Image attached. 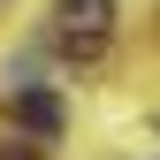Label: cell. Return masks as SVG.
Returning a JSON list of instances; mask_svg holds the SVG:
<instances>
[{
    "mask_svg": "<svg viewBox=\"0 0 160 160\" xmlns=\"http://www.w3.org/2000/svg\"><path fill=\"white\" fill-rule=\"evenodd\" d=\"M15 122H23L31 137H61V122H69V107H61V92L31 84V92H15Z\"/></svg>",
    "mask_w": 160,
    "mask_h": 160,
    "instance_id": "1",
    "label": "cell"
},
{
    "mask_svg": "<svg viewBox=\"0 0 160 160\" xmlns=\"http://www.w3.org/2000/svg\"><path fill=\"white\" fill-rule=\"evenodd\" d=\"M107 15H114L107 0H69V38H76V31H84V38H99V31H107Z\"/></svg>",
    "mask_w": 160,
    "mask_h": 160,
    "instance_id": "2",
    "label": "cell"
},
{
    "mask_svg": "<svg viewBox=\"0 0 160 160\" xmlns=\"http://www.w3.org/2000/svg\"><path fill=\"white\" fill-rule=\"evenodd\" d=\"M0 160H38V145H8V152H0Z\"/></svg>",
    "mask_w": 160,
    "mask_h": 160,
    "instance_id": "3",
    "label": "cell"
}]
</instances>
